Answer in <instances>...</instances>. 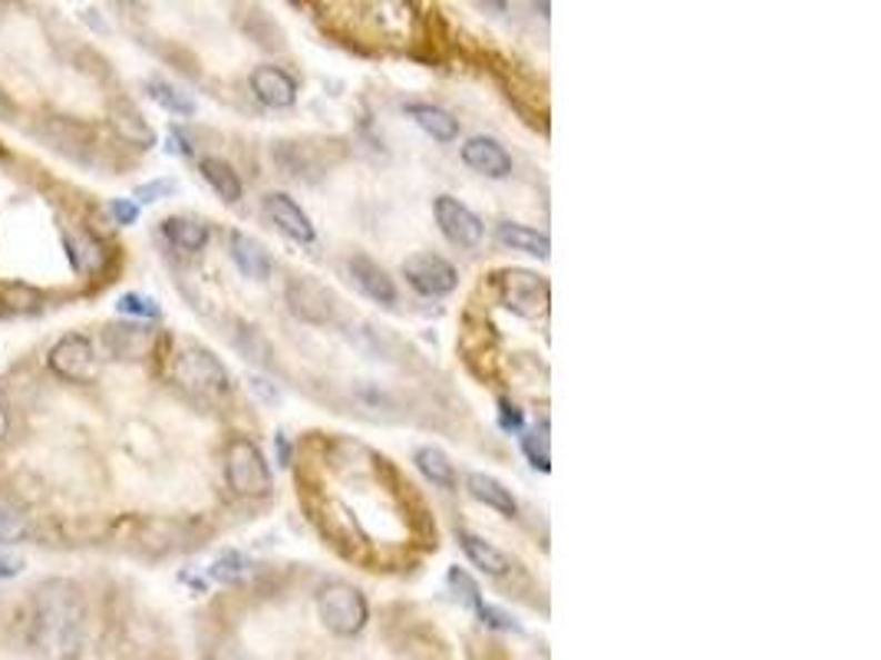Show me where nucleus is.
Wrapping results in <instances>:
<instances>
[{"instance_id":"nucleus-1","label":"nucleus","mask_w":881,"mask_h":660,"mask_svg":"<svg viewBox=\"0 0 881 660\" xmlns=\"http://www.w3.org/2000/svg\"><path fill=\"white\" fill-rule=\"evenodd\" d=\"M30 634L43 658H80L87 641V604L83 591L70 578H47L33 591Z\"/></svg>"},{"instance_id":"nucleus-2","label":"nucleus","mask_w":881,"mask_h":660,"mask_svg":"<svg viewBox=\"0 0 881 660\" xmlns=\"http://www.w3.org/2000/svg\"><path fill=\"white\" fill-rule=\"evenodd\" d=\"M172 380L186 393H192L199 400H219V397H224L231 390V377H228L224 363H221L212 350H206L199 343H189L186 350L176 353Z\"/></svg>"},{"instance_id":"nucleus-3","label":"nucleus","mask_w":881,"mask_h":660,"mask_svg":"<svg viewBox=\"0 0 881 660\" xmlns=\"http://www.w3.org/2000/svg\"><path fill=\"white\" fill-rule=\"evenodd\" d=\"M224 479L228 489L244 499H264L274 486L264 452L244 437L231 440L224 449Z\"/></svg>"},{"instance_id":"nucleus-4","label":"nucleus","mask_w":881,"mask_h":660,"mask_svg":"<svg viewBox=\"0 0 881 660\" xmlns=\"http://www.w3.org/2000/svg\"><path fill=\"white\" fill-rule=\"evenodd\" d=\"M318 614L337 638H353L370 621V604L360 588L347 581H331L318 594Z\"/></svg>"},{"instance_id":"nucleus-5","label":"nucleus","mask_w":881,"mask_h":660,"mask_svg":"<svg viewBox=\"0 0 881 660\" xmlns=\"http://www.w3.org/2000/svg\"><path fill=\"white\" fill-rule=\"evenodd\" d=\"M499 294H502V304L519 314V318H539L549 311L551 288L549 281L535 271H525V268H512L499 278Z\"/></svg>"},{"instance_id":"nucleus-6","label":"nucleus","mask_w":881,"mask_h":660,"mask_svg":"<svg viewBox=\"0 0 881 660\" xmlns=\"http://www.w3.org/2000/svg\"><path fill=\"white\" fill-rule=\"evenodd\" d=\"M403 278H407L410 288L420 291L423 298H445V294H452L455 284H459L455 268H452L445 258H440V254H427V251L410 254V258L403 261Z\"/></svg>"},{"instance_id":"nucleus-7","label":"nucleus","mask_w":881,"mask_h":660,"mask_svg":"<svg viewBox=\"0 0 881 660\" xmlns=\"http://www.w3.org/2000/svg\"><path fill=\"white\" fill-rule=\"evenodd\" d=\"M50 370L63 380H90L97 373V353L93 343L83 333H63L50 350Z\"/></svg>"},{"instance_id":"nucleus-8","label":"nucleus","mask_w":881,"mask_h":660,"mask_svg":"<svg viewBox=\"0 0 881 660\" xmlns=\"http://www.w3.org/2000/svg\"><path fill=\"white\" fill-rule=\"evenodd\" d=\"M433 212H437L440 231L452 241V244H455V248H475V244L482 241V219H479L469 206H462L459 199L440 196V199L433 202Z\"/></svg>"},{"instance_id":"nucleus-9","label":"nucleus","mask_w":881,"mask_h":660,"mask_svg":"<svg viewBox=\"0 0 881 660\" xmlns=\"http://www.w3.org/2000/svg\"><path fill=\"white\" fill-rule=\"evenodd\" d=\"M264 216L274 221L278 231L284 238H291L294 244H314L318 241V228H314L311 216L291 196H284V192L264 196Z\"/></svg>"},{"instance_id":"nucleus-10","label":"nucleus","mask_w":881,"mask_h":660,"mask_svg":"<svg viewBox=\"0 0 881 660\" xmlns=\"http://www.w3.org/2000/svg\"><path fill=\"white\" fill-rule=\"evenodd\" d=\"M251 93L258 97V103L271 110H288L298 100V80L281 67L264 63V67H254L251 73Z\"/></svg>"},{"instance_id":"nucleus-11","label":"nucleus","mask_w":881,"mask_h":660,"mask_svg":"<svg viewBox=\"0 0 881 660\" xmlns=\"http://www.w3.org/2000/svg\"><path fill=\"white\" fill-rule=\"evenodd\" d=\"M288 304L308 324H328L333 318L331 291L324 284H318V281H311V278H294L288 284Z\"/></svg>"},{"instance_id":"nucleus-12","label":"nucleus","mask_w":881,"mask_h":660,"mask_svg":"<svg viewBox=\"0 0 881 660\" xmlns=\"http://www.w3.org/2000/svg\"><path fill=\"white\" fill-rule=\"evenodd\" d=\"M462 162L489 179H505L512 176V156L505 152L502 142L489 139V136H472L465 146H462Z\"/></svg>"},{"instance_id":"nucleus-13","label":"nucleus","mask_w":881,"mask_h":660,"mask_svg":"<svg viewBox=\"0 0 881 660\" xmlns=\"http://www.w3.org/2000/svg\"><path fill=\"white\" fill-rule=\"evenodd\" d=\"M350 278L353 284L377 304H397V284L393 278L367 254H353L350 258Z\"/></svg>"},{"instance_id":"nucleus-14","label":"nucleus","mask_w":881,"mask_h":660,"mask_svg":"<svg viewBox=\"0 0 881 660\" xmlns=\"http://www.w3.org/2000/svg\"><path fill=\"white\" fill-rule=\"evenodd\" d=\"M228 248H231V261L238 264V271L244 278H251V281H268L271 278V254H268V248L258 238H251L244 231H231Z\"/></svg>"},{"instance_id":"nucleus-15","label":"nucleus","mask_w":881,"mask_h":660,"mask_svg":"<svg viewBox=\"0 0 881 660\" xmlns=\"http://www.w3.org/2000/svg\"><path fill=\"white\" fill-rule=\"evenodd\" d=\"M465 489H469V496H472L475 502L495 509L499 516H509V519H512V516L519 512V502H515L512 489H505V482H499V479L489 476V472H469V476H465Z\"/></svg>"},{"instance_id":"nucleus-16","label":"nucleus","mask_w":881,"mask_h":660,"mask_svg":"<svg viewBox=\"0 0 881 660\" xmlns=\"http://www.w3.org/2000/svg\"><path fill=\"white\" fill-rule=\"evenodd\" d=\"M459 539V549L465 551V558L479 568V571H485V574H492V578H502V574H509V568H512V561H509V554L505 551H499L492 542H485L482 536H475V532H459L455 536Z\"/></svg>"},{"instance_id":"nucleus-17","label":"nucleus","mask_w":881,"mask_h":660,"mask_svg":"<svg viewBox=\"0 0 881 660\" xmlns=\"http://www.w3.org/2000/svg\"><path fill=\"white\" fill-rule=\"evenodd\" d=\"M495 238L512 248V251H525V254H535V258H549L551 241L545 231H535L529 224H515V221H502L495 228Z\"/></svg>"},{"instance_id":"nucleus-18","label":"nucleus","mask_w":881,"mask_h":660,"mask_svg":"<svg viewBox=\"0 0 881 660\" xmlns=\"http://www.w3.org/2000/svg\"><path fill=\"white\" fill-rule=\"evenodd\" d=\"M407 116L427 132L433 136L437 142H452L459 136V119H452V112L440 110L433 103H410L407 107Z\"/></svg>"},{"instance_id":"nucleus-19","label":"nucleus","mask_w":881,"mask_h":660,"mask_svg":"<svg viewBox=\"0 0 881 660\" xmlns=\"http://www.w3.org/2000/svg\"><path fill=\"white\" fill-rule=\"evenodd\" d=\"M110 122L112 129H116L126 142H132V146H139V149H152V146H156V132H152V126L139 116V110H132L129 103H116L110 110Z\"/></svg>"},{"instance_id":"nucleus-20","label":"nucleus","mask_w":881,"mask_h":660,"mask_svg":"<svg viewBox=\"0 0 881 660\" xmlns=\"http://www.w3.org/2000/svg\"><path fill=\"white\" fill-rule=\"evenodd\" d=\"M162 234L179 251H202L209 244V224L199 219H186V216L162 221Z\"/></svg>"},{"instance_id":"nucleus-21","label":"nucleus","mask_w":881,"mask_h":660,"mask_svg":"<svg viewBox=\"0 0 881 660\" xmlns=\"http://www.w3.org/2000/svg\"><path fill=\"white\" fill-rule=\"evenodd\" d=\"M199 169H202V179L212 186V192L219 196L221 202H228V206H234L238 199H241V179H238V172L224 162V159H216V156H209V159H202L199 162Z\"/></svg>"},{"instance_id":"nucleus-22","label":"nucleus","mask_w":881,"mask_h":660,"mask_svg":"<svg viewBox=\"0 0 881 660\" xmlns=\"http://www.w3.org/2000/svg\"><path fill=\"white\" fill-rule=\"evenodd\" d=\"M417 469L437 486V489H455V466L449 462V456L437 449V446H420L413 456Z\"/></svg>"},{"instance_id":"nucleus-23","label":"nucleus","mask_w":881,"mask_h":660,"mask_svg":"<svg viewBox=\"0 0 881 660\" xmlns=\"http://www.w3.org/2000/svg\"><path fill=\"white\" fill-rule=\"evenodd\" d=\"M27 532H30V519H27V512H23L13 499L0 496V542H3V546H17V542L27 539Z\"/></svg>"},{"instance_id":"nucleus-24","label":"nucleus","mask_w":881,"mask_h":660,"mask_svg":"<svg viewBox=\"0 0 881 660\" xmlns=\"http://www.w3.org/2000/svg\"><path fill=\"white\" fill-rule=\"evenodd\" d=\"M149 97L162 107V110L176 112V116H192L196 112V100L189 93H182L179 87H172L169 80H149L146 83Z\"/></svg>"},{"instance_id":"nucleus-25","label":"nucleus","mask_w":881,"mask_h":660,"mask_svg":"<svg viewBox=\"0 0 881 660\" xmlns=\"http://www.w3.org/2000/svg\"><path fill=\"white\" fill-rule=\"evenodd\" d=\"M244 568H248V561H244V554L241 551H221L219 558L212 561V578L216 581H221V584H234L241 574H244Z\"/></svg>"},{"instance_id":"nucleus-26","label":"nucleus","mask_w":881,"mask_h":660,"mask_svg":"<svg viewBox=\"0 0 881 660\" xmlns=\"http://www.w3.org/2000/svg\"><path fill=\"white\" fill-rule=\"evenodd\" d=\"M522 449H525V456L532 459V466L535 469H542V472H549L551 469V456H549V437H545V430L539 433H525L522 437Z\"/></svg>"},{"instance_id":"nucleus-27","label":"nucleus","mask_w":881,"mask_h":660,"mask_svg":"<svg viewBox=\"0 0 881 660\" xmlns=\"http://www.w3.org/2000/svg\"><path fill=\"white\" fill-rule=\"evenodd\" d=\"M122 314H132V318H149V321H156L162 311H159V304L152 301V298H146V294H122L119 298V304H116Z\"/></svg>"},{"instance_id":"nucleus-28","label":"nucleus","mask_w":881,"mask_h":660,"mask_svg":"<svg viewBox=\"0 0 881 660\" xmlns=\"http://www.w3.org/2000/svg\"><path fill=\"white\" fill-rule=\"evenodd\" d=\"M449 584H452V588L459 591L455 598H462V604H469V608H475V611L482 608V594H479V584H475V581H472V578H469V574H465L462 568H452V571H449Z\"/></svg>"},{"instance_id":"nucleus-29","label":"nucleus","mask_w":881,"mask_h":660,"mask_svg":"<svg viewBox=\"0 0 881 660\" xmlns=\"http://www.w3.org/2000/svg\"><path fill=\"white\" fill-rule=\"evenodd\" d=\"M499 423H502V430H509V433H522V427H525V417H522V410L512 403V400H499Z\"/></svg>"},{"instance_id":"nucleus-30","label":"nucleus","mask_w":881,"mask_h":660,"mask_svg":"<svg viewBox=\"0 0 881 660\" xmlns=\"http://www.w3.org/2000/svg\"><path fill=\"white\" fill-rule=\"evenodd\" d=\"M176 192V182L172 179H159V182H146V186H139L136 189V199L139 202H159V199H166V196H172Z\"/></svg>"},{"instance_id":"nucleus-31","label":"nucleus","mask_w":881,"mask_h":660,"mask_svg":"<svg viewBox=\"0 0 881 660\" xmlns=\"http://www.w3.org/2000/svg\"><path fill=\"white\" fill-rule=\"evenodd\" d=\"M479 618H482L485 624L499 628V631H522L519 621H515L512 614H505V611H499V608H492V604H482V608H479Z\"/></svg>"},{"instance_id":"nucleus-32","label":"nucleus","mask_w":881,"mask_h":660,"mask_svg":"<svg viewBox=\"0 0 881 660\" xmlns=\"http://www.w3.org/2000/svg\"><path fill=\"white\" fill-rule=\"evenodd\" d=\"M110 212L119 224H136V219H139V206L129 202V199H112Z\"/></svg>"},{"instance_id":"nucleus-33","label":"nucleus","mask_w":881,"mask_h":660,"mask_svg":"<svg viewBox=\"0 0 881 660\" xmlns=\"http://www.w3.org/2000/svg\"><path fill=\"white\" fill-rule=\"evenodd\" d=\"M23 571V558L17 554H0V578H13Z\"/></svg>"},{"instance_id":"nucleus-34","label":"nucleus","mask_w":881,"mask_h":660,"mask_svg":"<svg viewBox=\"0 0 881 660\" xmlns=\"http://www.w3.org/2000/svg\"><path fill=\"white\" fill-rule=\"evenodd\" d=\"M7 437V413H3V403H0V442Z\"/></svg>"}]
</instances>
